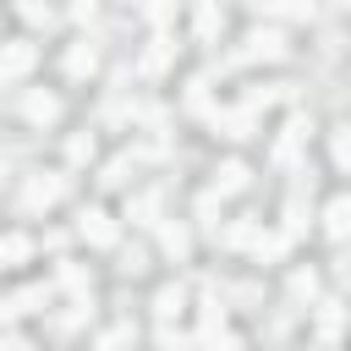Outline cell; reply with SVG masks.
Instances as JSON below:
<instances>
[{
	"label": "cell",
	"mask_w": 351,
	"mask_h": 351,
	"mask_svg": "<svg viewBox=\"0 0 351 351\" xmlns=\"http://www.w3.org/2000/svg\"><path fill=\"white\" fill-rule=\"evenodd\" d=\"M33 60H38V44H27V38H5V44H0V82L27 77Z\"/></svg>",
	"instance_id": "6da1fadb"
},
{
	"label": "cell",
	"mask_w": 351,
	"mask_h": 351,
	"mask_svg": "<svg viewBox=\"0 0 351 351\" xmlns=\"http://www.w3.org/2000/svg\"><path fill=\"white\" fill-rule=\"evenodd\" d=\"M60 192H66V176H33L22 186V208H49V203H60Z\"/></svg>",
	"instance_id": "7a4b0ae2"
},
{
	"label": "cell",
	"mask_w": 351,
	"mask_h": 351,
	"mask_svg": "<svg viewBox=\"0 0 351 351\" xmlns=\"http://www.w3.org/2000/svg\"><path fill=\"white\" fill-rule=\"evenodd\" d=\"M77 230H82V236H88V241H93V247H115V219H110V214H104V208H88V214H82V225H77Z\"/></svg>",
	"instance_id": "3957f363"
},
{
	"label": "cell",
	"mask_w": 351,
	"mask_h": 351,
	"mask_svg": "<svg viewBox=\"0 0 351 351\" xmlns=\"http://www.w3.org/2000/svg\"><path fill=\"white\" fill-rule=\"evenodd\" d=\"M247 55H252V60H280V55H285V38L269 33V27H252V33H247Z\"/></svg>",
	"instance_id": "277c9868"
},
{
	"label": "cell",
	"mask_w": 351,
	"mask_h": 351,
	"mask_svg": "<svg viewBox=\"0 0 351 351\" xmlns=\"http://www.w3.org/2000/svg\"><path fill=\"white\" fill-rule=\"evenodd\" d=\"M22 115H27V121H33V126H49V121H55V115H60V99H55V93H44V88H38V93H27V99H22Z\"/></svg>",
	"instance_id": "5b68a950"
},
{
	"label": "cell",
	"mask_w": 351,
	"mask_h": 351,
	"mask_svg": "<svg viewBox=\"0 0 351 351\" xmlns=\"http://www.w3.org/2000/svg\"><path fill=\"white\" fill-rule=\"evenodd\" d=\"M324 230L335 236V241H346L351 236V197L340 192V197H329V208H324Z\"/></svg>",
	"instance_id": "8992f818"
},
{
	"label": "cell",
	"mask_w": 351,
	"mask_h": 351,
	"mask_svg": "<svg viewBox=\"0 0 351 351\" xmlns=\"http://www.w3.org/2000/svg\"><path fill=\"white\" fill-rule=\"evenodd\" d=\"M247 181H252V170H247L241 159H225V165L214 170V192H241Z\"/></svg>",
	"instance_id": "52a82bcc"
},
{
	"label": "cell",
	"mask_w": 351,
	"mask_h": 351,
	"mask_svg": "<svg viewBox=\"0 0 351 351\" xmlns=\"http://www.w3.org/2000/svg\"><path fill=\"white\" fill-rule=\"evenodd\" d=\"M93 66H99V55H93V44H88V38L66 49V71H71V77H93Z\"/></svg>",
	"instance_id": "ba28073f"
},
{
	"label": "cell",
	"mask_w": 351,
	"mask_h": 351,
	"mask_svg": "<svg viewBox=\"0 0 351 351\" xmlns=\"http://www.w3.org/2000/svg\"><path fill=\"white\" fill-rule=\"evenodd\" d=\"M214 126H219L225 137H247V132H252V110H225V115H214Z\"/></svg>",
	"instance_id": "9c48e42d"
},
{
	"label": "cell",
	"mask_w": 351,
	"mask_h": 351,
	"mask_svg": "<svg viewBox=\"0 0 351 351\" xmlns=\"http://www.w3.org/2000/svg\"><path fill=\"white\" fill-rule=\"evenodd\" d=\"M159 247H165L170 258H186V247H192V236H186L181 225H165V230H159Z\"/></svg>",
	"instance_id": "30bf717a"
},
{
	"label": "cell",
	"mask_w": 351,
	"mask_h": 351,
	"mask_svg": "<svg viewBox=\"0 0 351 351\" xmlns=\"http://www.w3.org/2000/svg\"><path fill=\"white\" fill-rule=\"evenodd\" d=\"M181 302H186V291H181V285H165V291L154 296V313H159V318H176Z\"/></svg>",
	"instance_id": "8fae6325"
},
{
	"label": "cell",
	"mask_w": 351,
	"mask_h": 351,
	"mask_svg": "<svg viewBox=\"0 0 351 351\" xmlns=\"http://www.w3.org/2000/svg\"><path fill=\"white\" fill-rule=\"evenodd\" d=\"M291 296H296V302H313V296H318V274H313V269H296V274H291Z\"/></svg>",
	"instance_id": "7c38bea8"
},
{
	"label": "cell",
	"mask_w": 351,
	"mask_h": 351,
	"mask_svg": "<svg viewBox=\"0 0 351 351\" xmlns=\"http://www.w3.org/2000/svg\"><path fill=\"white\" fill-rule=\"evenodd\" d=\"M340 324H346L340 302H324V313H318V335H324V340H335V335H340Z\"/></svg>",
	"instance_id": "4fadbf2b"
},
{
	"label": "cell",
	"mask_w": 351,
	"mask_h": 351,
	"mask_svg": "<svg viewBox=\"0 0 351 351\" xmlns=\"http://www.w3.org/2000/svg\"><path fill=\"white\" fill-rule=\"evenodd\" d=\"M165 66H170V38H154V49L143 55V71L154 77V71H165Z\"/></svg>",
	"instance_id": "5bb4252c"
},
{
	"label": "cell",
	"mask_w": 351,
	"mask_h": 351,
	"mask_svg": "<svg viewBox=\"0 0 351 351\" xmlns=\"http://www.w3.org/2000/svg\"><path fill=\"white\" fill-rule=\"evenodd\" d=\"M219 27H225V11H214V5H197V33H203V38H214Z\"/></svg>",
	"instance_id": "9a60e30c"
},
{
	"label": "cell",
	"mask_w": 351,
	"mask_h": 351,
	"mask_svg": "<svg viewBox=\"0 0 351 351\" xmlns=\"http://www.w3.org/2000/svg\"><path fill=\"white\" fill-rule=\"evenodd\" d=\"M307 230V208H302V197H291L285 203V236H302Z\"/></svg>",
	"instance_id": "2e32d148"
},
{
	"label": "cell",
	"mask_w": 351,
	"mask_h": 351,
	"mask_svg": "<svg viewBox=\"0 0 351 351\" xmlns=\"http://www.w3.org/2000/svg\"><path fill=\"white\" fill-rule=\"evenodd\" d=\"M252 252H258V258H280V252H285V236H263V230H258Z\"/></svg>",
	"instance_id": "e0dca14e"
},
{
	"label": "cell",
	"mask_w": 351,
	"mask_h": 351,
	"mask_svg": "<svg viewBox=\"0 0 351 351\" xmlns=\"http://www.w3.org/2000/svg\"><path fill=\"white\" fill-rule=\"evenodd\" d=\"M335 165H340V170H351V126H340V132H335Z\"/></svg>",
	"instance_id": "ac0fdd59"
},
{
	"label": "cell",
	"mask_w": 351,
	"mask_h": 351,
	"mask_svg": "<svg viewBox=\"0 0 351 351\" xmlns=\"http://www.w3.org/2000/svg\"><path fill=\"white\" fill-rule=\"evenodd\" d=\"M0 258H11V263L27 258V236H5V241H0Z\"/></svg>",
	"instance_id": "d6986e66"
},
{
	"label": "cell",
	"mask_w": 351,
	"mask_h": 351,
	"mask_svg": "<svg viewBox=\"0 0 351 351\" xmlns=\"http://www.w3.org/2000/svg\"><path fill=\"white\" fill-rule=\"evenodd\" d=\"M66 154H71L77 165H82V159H93V137H71V143H66Z\"/></svg>",
	"instance_id": "ffe728a7"
},
{
	"label": "cell",
	"mask_w": 351,
	"mask_h": 351,
	"mask_svg": "<svg viewBox=\"0 0 351 351\" xmlns=\"http://www.w3.org/2000/svg\"><path fill=\"white\" fill-rule=\"evenodd\" d=\"M99 181H104V186H121V181H126V159H110V165H104V176H99Z\"/></svg>",
	"instance_id": "44dd1931"
},
{
	"label": "cell",
	"mask_w": 351,
	"mask_h": 351,
	"mask_svg": "<svg viewBox=\"0 0 351 351\" xmlns=\"http://www.w3.org/2000/svg\"><path fill=\"white\" fill-rule=\"evenodd\" d=\"M258 16H307V5H258Z\"/></svg>",
	"instance_id": "7402d4cb"
},
{
	"label": "cell",
	"mask_w": 351,
	"mask_h": 351,
	"mask_svg": "<svg viewBox=\"0 0 351 351\" xmlns=\"http://www.w3.org/2000/svg\"><path fill=\"white\" fill-rule=\"evenodd\" d=\"M159 346H165V351H192V340H186V335H176V329H165V335H159Z\"/></svg>",
	"instance_id": "603a6c76"
},
{
	"label": "cell",
	"mask_w": 351,
	"mask_h": 351,
	"mask_svg": "<svg viewBox=\"0 0 351 351\" xmlns=\"http://www.w3.org/2000/svg\"><path fill=\"white\" fill-rule=\"evenodd\" d=\"M22 16H27V22H44V27H49V5H22Z\"/></svg>",
	"instance_id": "cb8c5ba5"
},
{
	"label": "cell",
	"mask_w": 351,
	"mask_h": 351,
	"mask_svg": "<svg viewBox=\"0 0 351 351\" xmlns=\"http://www.w3.org/2000/svg\"><path fill=\"white\" fill-rule=\"evenodd\" d=\"M0 351H33L27 340H0Z\"/></svg>",
	"instance_id": "d4e9b609"
}]
</instances>
